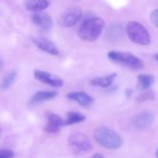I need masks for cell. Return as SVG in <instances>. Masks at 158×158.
Instances as JSON below:
<instances>
[{
	"label": "cell",
	"instance_id": "cell-1",
	"mask_svg": "<svg viewBox=\"0 0 158 158\" xmlns=\"http://www.w3.org/2000/svg\"><path fill=\"white\" fill-rule=\"evenodd\" d=\"M105 23L102 18L94 17L85 21L78 29V37L88 42L95 41L101 35Z\"/></svg>",
	"mask_w": 158,
	"mask_h": 158
},
{
	"label": "cell",
	"instance_id": "cell-2",
	"mask_svg": "<svg viewBox=\"0 0 158 158\" xmlns=\"http://www.w3.org/2000/svg\"><path fill=\"white\" fill-rule=\"evenodd\" d=\"M94 138L98 143L110 150L118 149L123 145L121 136L114 130L106 127H98L94 132Z\"/></svg>",
	"mask_w": 158,
	"mask_h": 158
},
{
	"label": "cell",
	"instance_id": "cell-3",
	"mask_svg": "<svg viewBox=\"0 0 158 158\" xmlns=\"http://www.w3.org/2000/svg\"><path fill=\"white\" fill-rule=\"evenodd\" d=\"M126 31L128 38L135 44L147 46L151 43V35L148 30L138 22H129L127 24Z\"/></svg>",
	"mask_w": 158,
	"mask_h": 158
},
{
	"label": "cell",
	"instance_id": "cell-4",
	"mask_svg": "<svg viewBox=\"0 0 158 158\" xmlns=\"http://www.w3.org/2000/svg\"><path fill=\"white\" fill-rule=\"evenodd\" d=\"M68 146L70 151L77 155L85 154L92 149V145L89 137L80 132L73 133L69 136Z\"/></svg>",
	"mask_w": 158,
	"mask_h": 158
},
{
	"label": "cell",
	"instance_id": "cell-5",
	"mask_svg": "<svg viewBox=\"0 0 158 158\" xmlns=\"http://www.w3.org/2000/svg\"><path fill=\"white\" fill-rule=\"evenodd\" d=\"M108 58L112 61L127 66L132 70H139L143 67V62L141 61V60L128 52L110 51L108 53Z\"/></svg>",
	"mask_w": 158,
	"mask_h": 158
},
{
	"label": "cell",
	"instance_id": "cell-6",
	"mask_svg": "<svg viewBox=\"0 0 158 158\" xmlns=\"http://www.w3.org/2000/svg\"><path fill=\"white\" fill-rule=\"evenodd\" d=\"M83 12L79 8H71L65 10L59 18V24L63 27H73L82 18Z\"/></svg>",
	"mask_w": 158,
	"mask_h": 158
},
{
	"label": "cell",
	"instance_id": "cell-7",
	"mask_svg": "<svg viewBox=\"0 0 158 158\" xmlns=\"http://www.w3.org/2000/svg\"><path fill=\"white\" fill-rule=\"evenodd\" d=\"M34 76L36 80L49 85L51 87L54 88H60L63 86V80L61 78L51 74L48 72H45V71H41V70H35L34 72Z\"/></svg>",
	"mask_w": 158,
	"mask_h": 158
},
{
	"label": "cell",
	"instance_id": "cell-8",
	"mask_svg": "<svg viewBox=\"0 0 158 158\" xmlns=\"http://www.w3.org/2000/svg\"><path fill=\"white\" fill-rule=\"evenodd\" d=\"M33 43L42 51L50 54V55H59L60 51L55 46V44L48 40V38H45L43 36H37V37H33L32 38Z\"/></svg>",
	"mask_w": 158,
	"mask_h": 158
},
{
	"label": "cell",
	"instance_id": "cell-9",
	"mask_svg": "<svg viewBox=\"0 0 158 158\" xmlns=\"http://www.w3.org/2000/svg\"><path fill=\"white\" fill-rule=\"evenodd\" d=\"M154 120V114L151 112H142L137 114L133 119L134 126L140 130L147 129L152 126Z\"/></svg>",
	"mask_w": 158,
	"mask_h": 158
},
{
	"label": "cell",
	"instance_id": "cell-10",
	"mask_svg": "<svg viewBox=\"0 0 158 158\" xmlns=\"http://www.w3.org/2000/svg\"><path fill=\"white\" fill-rule=\"evenodd\" d=\"M32 22L34 24L44 31H48L51 29L53 23L50 16L44 12H35L32 15Z\"/></svg>",
	"mask_w": 158,
	"mask_h": 158
},
{
	"label": "cell",
	"instance_id": "cell-11",
	"mask_svg": "<svg viewBox=\"0 0 158 158\" xmlns=\"http://www.w3.org/2000/svg\"><path fill=\"white\" fill-rule=\"evenodd\" d=\"M66 97L71 101L76 102L79 105H81L82 107H85V108L90 107L94 102V99L91 96H89L86 92H82V91L70 92L67 94Z\"/></svg>",
	"mask_w": 158,
	"mask_h": 158
},
{
	"label": "cell",
	"instance_id": "cell-12",
	"mask_svg": "<svg viewBox=\"0 0 158 158\" xmlns=\"http://www.w3.org/2000/svg\"><path fill=\"white\" fill-rule=\"evenodd\" d=\"M47 118H48V123L45 127V131L48 133L59 132L61 126H63V120L58 114L52 113H48Z\"/></svg>",
	"mask_w": 158,
	"mask_h": 158
},
{
	"label": "cell",
	"instance_id": "cell-13",
	"mask_svg": "<svg viewBox=\"0 0 158 158\" xmlns=\"http://www.w3.org/2000/svg\"><path fill=\"white\" fill-rule=\"evenodd\" d=\"M56 96H57L56 91H38L31 98L30 103L32 105H36V104L50 101L56 98Z\"/></svg>",
	"mask_w": 158,
	"mask_h": 158
},
{
	"label": "cell",
	"instance_id": "cell-14",
	"mask_svg": "<svg viewBox=\"0 0 158 158\" xmlns=\"http://www.w3.org/2000/svg\"><path fill=\"white\" fill-rule=\"evenodd\" d=\"M116 75L117 74L114 73L105 76L93 78L92 80H90V85L94 87H99V88H108L114 83V79L116 78Z\"/></svg>",
	"mask_w": 158,
	"mask_h": 158
},
{
	"label": "cell",
	"instance_id": "cell-15",
	"mask_svg": "<svg viewBox=\"0 0 158 158\" xmlns=\"http://www.w3.org/2000/svg\"><path fill=\"white\" fill-rule=\"evenodd\" d=\"M49 7L48 0H26L25 8L33 12L43 11Z\"/></svg>",
	"mask_w": 158,
	"mask_h": 158
},
{
	"label": "cell",
	"instance_id": "cell-16",
	"mask_svg": "<svg viewBox=\"0 0 158 158\" xmlns=\"http://www.w3.org/2000/svg\"><path fill=\"white\" fill-rule=\"evenodd\" d=\"M154 77L152 74H139L137 78V89L139 90H147L153 84Z\"/></svg>",
	"mask_w": 158,
	"mask_h": 158
},
{
	"label": "cell",
	"instance_id": "cell-17",
	"mask_svg": "<svg viewBox=\"0 0 158 158\" xmlns=\"http://www.w3.org/2000/svg\"><path fill=\"white\" fill-rule=\"evenodd\" d=\"M86 117L84 114L78 112H69L67 114L66 119L63 121V126H71L73 124H77L85 121Z\"/></svg>",
	"mask_w": 158,
	"mask_h": 158
},
{
	"label": "cell",
	"instance_id": "cell-18",
	"mask_svg": "<svg viewBox=\"0 0 158 158\" xmlns=\"http://www.w3.org/2000/svg\"><path fill=\"white\" fill-rule=\"evenodd\" d=\"M17 77V72L16 71H12L10 73H9L2 80L1 84H0V88L3 90H7L8 89H10L12 84L14 83L15 79Z\"/></svg>",
	"mask_w": 158,
	"mask_h": 158
},
{
	"label": "cell",
	"instance_id": "cell-19",
	"mask_svg": "<svg viewBox=\"0 0 158 158\" xmlns=\"http://www.w3.org/2000/svg\"><path fill=\"white\" fill-rule=\"evenodd\" d=\"M155 99V95L152 90H144V92H142L140 95H139L136 98V102L137 103H142L148 101H153Z\"/></svg>",
	"mask_w": 158,
	"mask_h": 158
},
{
	"label": "cell",
	"instance_id": "cell-20",
	"mask_svg": "<svg viewBox=\"0 0 158 158\" xmlns=\"http://www.w3.org/2000/svg\"><path fill=\"white\" fill-rule=\"evenodd\" d=\"M122 35V28L119 25H112L108 30V35L110 39H117Z\"/></svg>",
	"mask_w": 158,
	"mask_h": 158
},
{
	"label": "cell",
	"instance_id": "cell-21",
	"mask_svg": "<svg viewBox=\"0 0 158 158\" xmlns=\"http://www.w3.org/2000/svg\"><path fill=\"white\" fill-rule=\"evenodd\" d=\"M0 158H14V153L10 150H0Z\"/></svg>",
	"mask_w": 158,
	"mask_h": 158
},
{
	"label": "cell",
	"instance_id": "cell-22",
	"mask_svg": "<svg viewBox=\"0 0 158 158\" xmlns=\"http://www.w3.org/2000/svg\"><path fill=\"white\" fill-rule=\"evenodd\" d=\"M151 21H152V23L156 27H158V9L152 12V14H151Z\"/></svg>",
	"mask_w": 158,
	"mask_h": 158
},
{
	"label": "cell",
	"instance_id": "cell-23",
	"mask_svg": "<svg viewBox=\"0 0 158 158\" xmlns=\"http://www.w3.org/2000/svg\"><path fill=\"white\" fill-rule=\"evenodd\" d=\"M92 158H105V157H104L102 153H99V152H98V153H95V154L93 155Z\"/></svg>",
	"mask_w": 158,
	"mask_h": 158
},
{
	"label": "cell",
	"instance_id": "cell-24",
	"mask_svg": "<svg viewBox=\"0 0 158 158\" xmlns=\"http://www.w3.org/2000/svg\"><path fill=\"white\" fill-rule=\"evenodd\" d=\"M155 157L156 158H158V148L156 149V151H155Z\"/></svg>",
	"mask_w": 158,
	"mask_h": 158
},
{
	"label": "cell",
	"instance_id": "cell-25",
	"mask_svg": "<svg viewBox=\"0 0 158 158\" xmlns=\"http://www.w3.org/2000/svg\"><path fill=\"white\" fill-rule=\"evenodd\" d=\"M1 67H2V60H0V68H1Z\"/></svg>",
	"mask_w": 158,
	"mask_h": 158
},
{
	"label": "cell",
	"instance_id": "cell-26",
	"mask_svg": "<svg viewBox=\"0 0 158 158\" xmlns=\"http://www.w3.org/2000/svg\"><path fill=\"white\" fill-rule=\"evenodd\" d=\"M154 58H155V59H156V60H158V54H156V55L154 56Z\"/></svg>",
	"mask_w": 158,
	"mask_h": 158
},
{
	"label": "cell",
	"instance_id": "cell-27",
	"mask_svg": "<svg viewBox=\"0 0 158 158\" xmlns=\"http://www.w3.org/2000/svg\"><path fill=\"white\" fill-rule=\"evenodd\" d=\"M0 134H1V131H0Z\"/></svg>",
	"mask_w": 158,
	"mask_h": 158
}]
</instances>
